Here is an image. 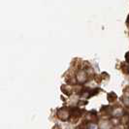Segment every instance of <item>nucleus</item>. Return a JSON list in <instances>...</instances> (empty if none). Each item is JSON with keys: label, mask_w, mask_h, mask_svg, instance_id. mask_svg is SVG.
<instances>
[{"label": "nucleus", "mask_w": 129, "mask_h": 129, "mask_svg": "<svg viewBox=\"0 0 129 129\" xmlns=\"http://www.w3.org/2000/svg\"><path fill=\"white\" fill-rule=\"evenodd\" d=\"M75 77H76V81H77L78 84H83L87 82V80H88V73L85 70H84L83 68H81V69H79L77 71Z\"/></svg>", "instance_id": "nucleus-3"}, {"label": "nucleus", "mask_w": 129, "mask_h": 129, "mask_svg": "<svg viewBox=\"0 0 129 129\" xmlns=\"http://www.w3.org/2000/svg\"><path fill=\"white\" fill-rule=\"evenodd\" d=\"M70 114H71V118H70V122L72 123H76L79 120V118L83 116L84 114V111L82 110L81 108H73V107H70Z\"/></svg>", "instance_id": "nucleus-2"}, {"label": "nucleus", "mask_w": 129, "mask_h": 129, "mask_svg": "<svg viewBox=\"0 0 129 129\" xmlns=\"http://www.w3.org/2000/svg\"><path fill=\"white\" fill-rule=\"evenodd\" d=\"M60 89L67 96H70L72 94V92H73V88H72V86L70 84H63V85H61Z\"/></svg>", "instance_id": "nucleus-5"}, {"label": "nucleus", "mask_w": 129, "mask_h": 129, "mask_svg": "<svg viewBox=\"0 0 129 129\" xmlns=\"http://www.w3.org/2000/svg\"><path fill=\"white\" fill-rule=\"evenodd\" d=\"M52 129H61V127H60L58 124H56V125H54V126L52 127Z\"/></svg>", "instance_id": "nucleus-10"}, {"label": "nucleus", "mask_w": 129, "mask_h": 129, "mask_svg": "<svg viewBox=\"0 0 129 129\" xmlns=\"http://www.w3.org/2000/svg\"><path fill=\"white\" fill-rule=\"evenodd\" d=\"M107 99H108V101H109L110 103L116 102V100H117V95L116 94V92L112 91V92H109V93L107 94Z\"/></svg>", "instance_id": "nucleus-7"}, {"label": "nucleus", "mask_w": 129, "mask_h": 129, "mask_svg": "<svg viewBox=\"0 0 129 129\" xmlns=\"http://www.w3.org/2000/svg\"><path fill=\"white\" fill-rule=\"evenodd\" d=\"M124 114V111L121 107H118V108H113V112H112V116H115V117H120L123 116Z\"/></svg>", "instance_id": "nucleus-6"}, {"label": "nucleus", "mask_w": 129, "mask_h": 129, "mask_svg": "<svg viewBox=\"0 0 129 129\" xmlns=\"http://www.w3.org/2000/svg\"><path fill=\"white\" fill-rule=\"evenodd\" d=\"M111 122L113 123L114 125H117V124H119V122H120L119 117H115V116H112V118H111Z\"/></svg>", "instance_id": "nucleus-9"}, {"label": "nucleus", "mask_w": 129, "mask_h": 129, "mask_svg": "<svg viewBox=\"0 0 129 129\" xmlns=\"http://www.w3.org/2000/svg\"><path fill=\"white\" fill-rule=\"evenodd\" d=\"M98 120V116L95 112H87L84 116V121L87 123L96 122Z\"/></svg>", "instance_id": "nucleus-4"}, {"label": "nucleus", "mask_w": 129, "mask_h": 129, "mask_svg": "<svg viewBox=\"0 0 129 129\" xmlns=\"http://www.w3.org/2000/svg\"><path fill=\"white\" fill-rule=\"evenodd\" d=\"M86 129H99V126H98V124L96 122H90L87 123Z\"/></svg>", "instance_id": "nucleus-8"}, {"label": "nucleus", "mask_w": 129, "mask_h": 129, "mask_svg": "<svg viewBox=\"0 0 129 129\" xmlns=\"http://www.w3.org/2000/svg\"><path fill=\"white\" fill-rule=\"evenodd\" d=\"M56 116L58 119H60L61 121H68L71 118V114H70V109L67 107H62L60 109H58L56 112Z\"/></svg>", "instance_id": "nucleus-1"}, {"label": "nucleus", "mask_w": 129, "mask_h": 129, "mask_svg": "<svg viewBox=\"0 0 129 129\" xmlns=\"http://www.w3.org/2000/svg\"><path fill=\"white\" fill-rule=\"evenodd\" d=\"M127 73H129V65L127 66Z\"/></svg>", "instance_id": "nucleus-11"}]
</instances>
